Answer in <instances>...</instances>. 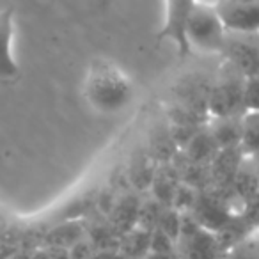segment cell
<instances>
[{
	"instance_id": "obj_1",
	"label": "cell",
	"mask_w": 259,
	"mask_h": 259,
	"mask_svg": "<svg viewBox=\"0 0 259 259\" xmlns=\"http://www.w3.org/2000/svg\"><path fill=\"white\" fill-rule=\"evenodd\" d=\"M83 94L100 114H117L134 100V83L124 71L107 59H94L83 80Z\"/></svg>"
},
{
	"instance_id": "obj_2",
	"label": "cell",
	"mask_w": 259,
	"mask_h": 259,
	"mask_svg": "<svg viewBox=\"0 0 259 259\" xmlns=\"http://www.w3.org/2000/svg\"><path fill=\"white\" fill-rule=\"evenodd\" d=\"M187 39L190 50L201 54L222 55L226 48L227 32L215 11L213 2H194L188 16Z\"/></svg>"
},
{
	"instance_id": "obj_3",
	"label": "cell",
	"mask_w": 259,
	"mask_h": 259,
	"mask_svg": "<svg viewBox=\"0 0 259 259\" xmlns=\"http://www.w3.org/2000/svg\"><path fill=\"white\" fill-rule=\"evenodd\" d=\"M243 82L245 78L222 61L219 75L211 80V91L208 98V119L231 117L243 114Z\"/></svg>"
},
{
	"instance_id": "obj_4",
	"label": "cell",
	"mask_w": 259,
	"mask_h": 259,
	"mask_svg": "<svg viewBox=\"0 0 259 259\" xmlns=\"http://www.w3.org/2000/svg\"><path fill=\"white\" fill-rule=\"evenodd\" d=\"M176 252L181 259H224L226 255L219 234L202 229L190 213L181 215V234Z\"/></svg>"
},
{
	"instance_id": "obj_5",
	"label": "cell",
	"mask_w": 259,
	"mask_h": 259,
	"mask_svg": "<svg viewBox=\"0 0 259 259\" xmlns=\"http://www.w3.org/2000/svg\"><path fill=\"white\" fill-rule=\"evenodd\" d=\"M213 6L229 36L259 34V0H219Z\"/></svg>"
},
{
	"instance_id": "obj_6",
	"label": "cell",
	"mask_w": 259,
	"mask_h": 259,
	"mask_svg": "<svg viewBox=\"0 0 259 259\" xmlns=\"http://www.w3.org/2000/svg\"><path fill=\"white\" fill-rule=\"evenodd\" d=\"M192 4H194L192 0H169V2H165V6H163L165 8V20L156 34V43L170 41L181 59L192 54L187 39V27Z\"/></svg>"
},
{
	"instance_id": "obj_7",
	"label": "cell",
	"mask_w": 259,
	"mask_h": 259,
	"mask_svg": "<svg viewBox=\"0 0 259 259\" xmlns=\"http://www.w3.org/2000/svg\"><path fill=\"white\" fill-rule=\"evenodd\" d=\"M209 91H211V80L208 76L190 73L174 83V96H176L174 103L208 119Z\"/></svg>"
},
{
	"instance_id": "obj_8",
	"label": "cell",
	"mask_w": 259,
	"mask_h": 259,
	"mask_svg": "<svg viewBox=\"0 0 259 259\" xmlns=\"http://www.w3.org/2000/svg\"><path fill=\"white\" fill-rule=\"evenodd\" d=\"M222 61L236 69L243 78L259 75V47L247 36H229L222 52Z\"/></svg>"
},
{
	"instance_id": "obj_9",
	"label": "cell",
	"mask_w": 259,
	"mask_h": 259,
	"mask_svg": "<svg viewBox=\"0 0 259 259\" xmlns=\"http://www.w3.org/2000/svg\"><path fill=\"white\" fill-rule=\"evenodd\" d=\"M15 8L0 9V80H15L20 75L18 62L13 55Z\"/></svg>"
},
{
	"instance_id": "obj_10",
	"label": "cell",
	"mask_w": 259,
	"mask_h": 259,
	"mask_svg": "<svg viewBox=\"0 0 259 259\" xmlns=\"http://www.w3.org/2000/svg\"><path fill=\"white\" fill-rule=\"evenodd\" d=\"M89 233V226L82 219H71L57 224L54 227H48L43 236L41 247H54V248H64L69 250L75 247L78 241L85 240Z\"/></svg>"
},
{
	"instance_id": "obj_11",
	"label": "cell",
	"mask_w": 259,
	"mask_h": 259,
	"mask_svg": "<svg viewBox=\"0 0 259 259\" xmlns=\"http://www.w3.org/2000/svg\"><path fill=\"white\" fill-rule=\"evenodd\" d=\"M243 155L240 148L220 149L213 162L209 163V176H211V188L217 190H229L231 183L234 180V174L238 172Z\"/></svg>"
},
{
	"instance_id": "obj_12",
	"label": "cell",
	"mask_w": 259,
	"mask_h": 259,
	"mask_svg": "<svg viewBox=\"0 0 259 259\" xmlns=\"http://www.w3.org/2000/svg\"><path fill=\"white\" fill-rule=\"evenodd\" d=\"M231 195L234 201L240 204H247L252 197L259 194V167L257 160L254 158H243L238 172L234 174V180L229 188Z\"/></svg>"
},
{
	"instance_id": "obj_13",
	"label": "cell",
	"mask_w": 259,
	"mask_h": 259,
	"mask_svg": "<svg viewBox=\"0 0 259 259\" xmlns=\"http://www.w3.org/2000/svg\"><path fill=\"white\" fill-rule=\"evenodd\" d=\"M141 201L137 195L134 194H124L119 195L115 199L114 206L108 211L110 220L108 224L112 226V229L119 234V238L122 234H126L128 231H132L134 227H137V217H139V208H141Z\"/></svg>"
},
{
	"instance_id": "obj_14",
	"label": "cell",
	"mask_w": 259,
	"mask_h": 259,
	"mask_svg": "<svg viewBox=\"0 0 259 259\" xmlns=\"http://www.w3.org/2000/svg\"><path fill=\"white\" fill-rule=\"evenodd\" d=\"M156 169H158V163L146 151V148L139 149V151H135L132 155V160H130L128 167H126L128 183L137 192H149Z\"/></svg>"
},
{
	"instance_id": "obj_15",
	"label": "cell",
	"mask_w": 259,
	"mask_h": 259,
	"mask_svg": "<svg viewBox=\"0 0 259 259\" xmlns=\"http://www.w3.org/2000/svg\"><path fill=\"white\" fill-rule=\"evenodd\" d=\"M146 151L153 156V160H155L158 165H163V163H172L174 160L178 158L180 151H178L176 142L172 141V135H170L167 122L153 126V130L149 132Z\"/></svg>"
},
{
	"instance_id": "obj_16",
	"label": "cell",
	"mask_w": 259,
	"mask_h": 259,
	"mask_svg": "<svg viewBox=\"0 0 259 259\" xmlns=\"http://www.w3.org/2000/svg\"><path fill=\"white\" fill-rule=\"evenodd\" d=\"M178 185H180V176H178L174 162L163 163V165H158V169H156V174H155V178H153V183H151V187H149L148 194H149V197L155 199L160 206L170 208Z\"/></svg>"
},
{
	"instance_id": "obj_17",
	"label": "cell",
	"mask_w": 259,
	"mask_h": 259,
	"mask_svg": "<svg viewBox=\"0 0 259 259\" xmlns=\"http://www.w3.org/2000/svg\"><path fill=\"white\" fill-rule=\"evenodd\" d=\"M219 153L215 141L211 139L209 132L206 126H202L197 134L188 141V144L180 151V156L190 163H197V165H208L213 162V158Z\"/></svg>"
},
{
	"instance_id": "obj_18",
	"label": "cell",
	"mask_w": 259,
	"mask_h": 259,
	"mask_svg": "<svg viewBox=\"0 0 259 259\" xmlns=\"http://www.w3.org/2000/svg\"><path fill=\"white\" fill-rule=\"evenodd\" d=\"M240 117L241 115L208 119L206 130H208L211 139L215 141L219 151L220 149L240 148Z\"/></svg>"
},
{
	"instance_id": "obj_19",
	"label": "cell",
	"mask_w": 259,
	"mask_h": 259,
	"mask_svg": "<svg viewBox=\"0 0 259 259\" xmlns=\"http://www.w3.org/2000/svg\"><path fill=\"white\" fill-rule=\"evenodd\" d=\"M240 151L243 158H259V112H243L241 114Z\"/></svg>"
},
{
	"instance_id": "obj_20",
	"label": "cell",
	"mask_w": 259,
	"mask_h": 259,
	"mask_svg": "<svg viewBox=\"0 0 259 259\" xmlns=\"http://www.w3.org/2000/svg\"><path fill=\"white\" fill-rule=\"evenodd\" d=\"M149 238L151 231L134 227L119 238V252L124 259H146L149 255Z\"/></svg>"
},
{
	"instance_id": "obj_21",
	"label": "cell",
	"mask_w": 259,
	"mask_h": 259,
	"mask_svg": "<svg viewBox=\"0 0 259 259\" xmlns=\"http://www.w3.org/2000/svg\"><path fill=\"white\" fill-rule=\"evenodd\" d=\"M224 259H259V233L248 234L229 248Z\"/></svg>"
},
{
	"instance_id": "obj_22",
	"label": "cell",
	"mask_w": 259,
	"mask_h": 259,
	"mask_svg": "<svg viewBox=\"0 0 259 259\" xmlns=\"http://www.w3.org/2000/svg\"><path fill=\"white\" fill-rule=\"evenodd\" d=\"M163 211V206H160L155 199L148 197L141 201V208H139V217H137V227L146 231H153L158 226L160 215Z\"/></svg>"
},
{
	"instance_id": "obj_23",
	"label": "cell",
	"mask_w": 259,
	"mask_h": 259,
	"mask_svg": "<svg viewBox=\"0 0 259 259\" xmlns=\"http://www.w3.org/2000/svg\"><path fill=\"white\" fill-rule=\"evenodd\" d=\"M156 229L162 231L163 234H167L178 245V240H180L181 234V213H178L172 208H163Z\"/></svg>"
},
{
	"instance_id": "obj_24",
	"label": "cell",
	"mask_w": 259,
	"mask_h": 259,
	"mask_svg": "<svg viewBox=\"0 0 259 259\" xmlns=\"http://www.w3.org/2000/svg\"><path fill=\"white\" fill-rule=\"evenodd\" d=\"M176 254V241L170 240L162 231L153 229L149 238V255H170Z\"/></svg>"
},
{
	"instance_id": "obj_25",
	"label": "cell",
	"mask_w": 259,
	"mask_h": 259,
	"mask_svg": "<svg viewBox=\"0 0 259 259\" xmlns=\"http://www.w3.org/2000/svg\"><path fill=\"white\" fill-rule=\"evenodd\" d=\"M241 103H243V112H259V75L245 78Z\"/></svg>"
},
{
	"instance_id": "obj_26",
	"label": "cell",
	"mask_w": 259,
	"mask_h": 259,
	"mask_svg": "<svg viewBox=\"0 0 259 259\" xmlns=\"http://www.w3.org/2000/svg\"><path fill=\"white\" fill-rule=\"evenodd\" d=\"M240 217L252 231H259V194L241 206Z\"/></svg>"
},
{
	"instance_id": "obj_27",
	"label": "cell",
	"mask_w": 259,
	"mask_h": 259,
	"mask_svg": "<svg viewBox=\"0 0 259 259\" xmlns=\"http://www.w3.org/2000/svg\"><path fill=\"white\" fill-rule=\"evenodd\" d=\"M91 259H124L117 248H105V250H96Z\"/></svg>"
},
{
	"instance_id": "obj_28",
	"label": "cell",
	"mask_w": 259,
	"mask_h": 259,
	"mask_svg": "<svg viewBox=\"0 0 259 259\" xmlns=\"http://www.w3.org/2000/svg\"><path fill=\"white\" fill-rule=\"evenodd\" d=\"M11 229H13V227H11V224H9V220L6 219L4 215H0V238L6 236V234H8Z\"/></svg>"
},
{
	"instance_id": "obj_29",
	"label": "cell",
	"mask_w": 259,
	"mask_h": 259,
	"mask_svg": "<svg viewBox=\"0 0 259 259\" xmlns=\"http://www.w3.org/2000/svg\"><path fill=\"white\" fill-rule=\"evenodd\" d=\"M257 167H259V158H257Z\"/></svg>"
},
{
	"instance_id": "obj_30",
	"label": "cell",
	"mask_w": 259,
	"mask_h": 259,
	"mask_svg": "<svg viewBox=\"0 0 259 259\" xmlns=\"http://www.w3.org/2000/svg\"><path fill=\"white\" fill-rule=\"evenodd\" d=\"M257 233H259V231H257Z\"/></svg>"
}]
</instances>
